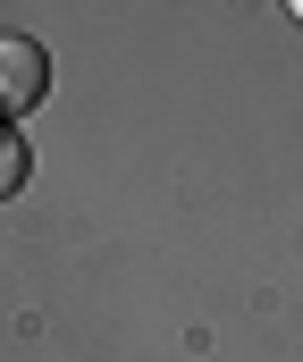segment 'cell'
<instances>
[{"label":"cell","mask_w":303,"mask_h":362,"mask_svg":"<svg viewBox=\"0 0 303 362\" xmlns=\"http://www.w3.org/2000/svg\"><path fill=\"white\" fill-rule=\"evenodd\" d=\"M51 93V51L34 34H0V127H17Z\"/></svg>","instance_id":"obj_1"},{"label":"cell","mask_w":303,"mask_h":362,"mask_svg":"<svg viewBox=\"0 0 303 362\" xmlns=\"http://www.w3.org/2000/svg\"><path fill=\"white\" fill-rule=\"evenodd\" d=\"M25 177H34V152H25V135H17V127H0V202H8Z\"/></svg>","instance_id":"obj_2"},{"label":"cell","mask_w":303,"mask_h":362,"mask_svg":"<svg viewBox=\"0 0 303 362\" xmlns=\"http://www.w3.org/2000/svg\"><path fill=\"white\" fill-rule=\"evenodd\" d=\"M287 8H295V25H303V0H287Z\"/></svg>","instance_id":"obj_3"}]
</instances>
